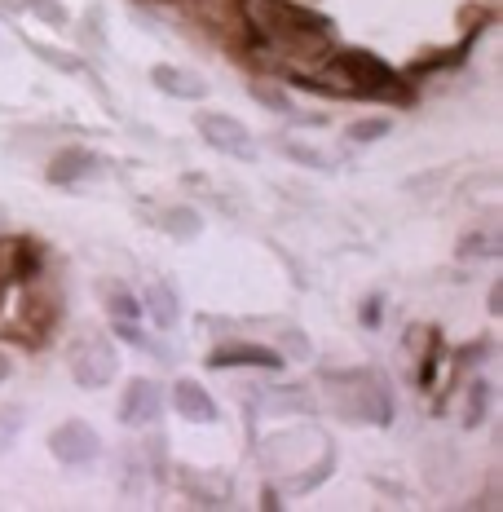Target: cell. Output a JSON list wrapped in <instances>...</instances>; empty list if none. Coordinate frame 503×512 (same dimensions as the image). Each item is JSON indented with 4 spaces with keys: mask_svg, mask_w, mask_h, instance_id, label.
<instances>
[{
    "mask_svg": "<svg viewBox=\"0 0 503 512\" xmlns=\"http://www.w3.org/2000/svg\"><path fill=\"white\" fill-rule=\"evenodd\" d=\"M243 18L265 45L292 53V58H323L331 49V18L296 0H243Z\"/></svg>",
    "mask_w": 503,
    "mask_h": 512,
    "instance_id": "1",
    "label": "cell"
},
{
    "mask_svg": "<svg viewBox=\"0 0 503 512\" xmlns=\"http://www.w3.org/2000/svg\"><path fill=\"white\" fill-rule=\"evenodd\" d=\"M327 407L349 424H376L389 429L393 424V393L389 380L371 367H349L327 376Z\"/></svg>",
    "mask_w": 503,
    "mask_h": 512,
    "instance_id": "2",
    "label": "cell"
},
{
    "mask_svg": "<svg viewBox=\"0 0 503 512\" xmlns=\"http://www.w3.org/2000/svg\"><path fill=\"white\" fill-rule=\"evenodd\" d=\"M67 367L80 389H106L115 380V367H120V349L102 332H80L67 354Z\"/></svg>",
    "mask_w": 503,
    "mask_h": 512,
    "instance_id": "3",
    "label": "cell"
},
{
    "mask_svg": "<svg viewBox=\"0 0 503 512\" xmlns=\"http://www.w3.org/2000/svg\"><path fill=\"white\" fill-rule=\"evenodd\" d=\"M195 128H199V137L212 146V151H221V155H230V159H243V164H252V159L261 155L252 128L243 124V120H234V115H226V111H203L199 120H195Z\"/></svg>",
    "mask_w": 503,
    "mask_h": 512,
    "instance_id": "4",
    "label": "cell"
},
{
    "mask_svg": "<svg viewBox=\"0 0 503 512\" xmlns=\"http://www.w3.org/2000/svg\"><path fill=\"white\" fill-rule=\"evenodd\" d=\"M49 455L67 468H89L102 455V437L89 420H62L49 433Z\"/></svg>",
    "mask_w": 503,
    "mask_h": 512,
    "instance_id": "5",
    "label": "cell"
},
{
    "mask_svg": "<svg viewBox=\"0 0 503 512\" xmlns=\"http://www.w3.org/2000/svg\"><path fill=\"white\" fill-rule=\"evenodd\" d=\"M159 415H164V384L159 380H128L124 398H120V424H128V429H151V424H159Z\"/></svg>",
    "mask_w": 503,
    "mask_h": 512,
    "instance_id": "6",
    "label": "cell"
},
{
    "mask_svg": "<svg viewBox=\"0 0 503 512\" xmlns=\"http://www.w3.org/2000/svg\"><path fill=\"white\" fill-rule=\"evenodd\" d=\"M208 367H261V371H283V354L270 345H252V340H239V345H217L208 354Z\"/></svg>",
    "mask_w": 503,
    "mask_h": 512,
    "instance_id": "7",
    "label": "cell"
},
{
    "mask_svg": "<svg viewBox=\"0 0 503 512\" xmlns=\"http://www.w3.org/2000/svg\"><path fill=\"white\" fill-rule=\"evenodd\" d=\"M151 84L159 93H168V98H177V102L208 98V80H203L199 71H190V67H173V62H159V67H151Z\"/></svg>",
    "mask_w": 503,
    "mask_h": 512,
    "instance_id": "8",
    "label": "cell"
},
{
    "mask_svg": "<svg viewBox=\"0 0 503 512\" xmlns=\"http://www.w3.org/2000/svg\"><path fill=\"white\" fill-rule=\"evenodd\" d=\"M89 173H98V155H93L89 146H62V151L49 159L45 181L49 186H76V181H84Z\"/></svg>",
    "mask_w": 503,
    "mask_h": 512,
    "instance_id": "9",
    "label": "cell"
},
{
    "mask_svg": "<svg viewBox=\"0 0 503 512\" xmlns=\"http://www.w3.org/2000/svg\"><path fill=\"white\" fill-rule=\"evenodd\" d=\"M142 318H151V323L159 327V332H173L177 318H181V296L177 287L168 279H151L142 292Z\"/></svg>",
    "mask_w": 503,
    "mask_h": 512,
    "instance_id": "10",
    "label": "cell"
},
{
    "mask_svg": "<svg viewBox=\"0 0 503 512\" xmlns=\"http://www.w3.org/2000/svg\"><path fill=\"white\" fill-rule=\"evenodd\" d=\"M173 407L181 420H190V424H217V402H212V393L190 376H181L173 384Z\"/></svg>",
    "mask_w": 503,
    "mask_h": 512,
    "instance_id": "11",
    "label": "cell"
},
{
    "mask_svg": "<svg viewBox=\"0 0 503 512\" xmlns=\"http://www.w3.org/2000/svg\"><path fill=\"white\" fill-rule=\"evenodd\" d=\"M181 486H186L190 499H199V504L217 508V504H230V482L217 473H199V468H186L181 473Z\"/></svg>",
    "mask_w": 503,
    "mask_h": 512,
    "instance_id": "12",
    "label": "cell"
},
{
    "mask_svg": "<svg viewBox=\"0 0 503 512\" xmlns=\"http://www.w3.org/2000/svg\"><path fill=\"white\" fill-rule=\"evenodd\" d=\"M248 93L261 106H270V111H278V115H292L296 124H323V115H309V111H296V102L287 98L283 89H274V84H265V80H252L248 84Z\"/></svg>",
    "mask_w": 503,
    "mask_h": 512,
    "instance_id": "13",
    "label": "cell"
},
{
    "mask_svg": "<svg viewBox=\"0 0 503 512\" xmlns=\"http://www.w3.org/2000/svg\"><path fill=\"white\" fill-rule=\"evenodd\" d=\"M102 301H106V314H111L115 323H137V318H142V301H137L120 279L102 283Z\"/></svg>",
    "mask_w": 503,
    "mask_h": 512,
    "instance_id": "14",
    "label": "cell"
},
{
    "mask_svg": "<svg viewBox=\"0 0 503 512\" xmlns=\"http://www.w3.org/2000/svg\"><path fill=\"white\" fill-rule=\"evenodd\" d=\"M274 146H278V155H287L292 164H305V168H327V173H331V168L340 164L336 155L318 151V146H309V142H296V137H278Z\"/></svg>",
    "mask_w": 503,
    "mask_h": 512,
    "instance_id": "15",
    "label": "cell"
},
{
    "mask_svg": "<svg viewBox=\"0 0 503 512\" xmlns=\"http://www.w3.org/2000/svg\"><path fill=\"white\" fill-rule=\"evenodd\" d=\"M331 473H336V451H331V442H327V451L318 455V460L309 464L305 473H296L292 482H287V495H309V490H314V486H323Z\"/></svg>",
    "mask_w": 503,
    "mask_h": 512,
    "instance_id": "16",
    "label": "cell"
},
{
    "mask_svg": "<svg viewBox=\"0 0 503 512\" xmlns=\"http://www.w3.org/2000/svg\"><path fill=\"white\" fill-rule=\"evenodd\" d=\"M490 411V380H468V398H464V429H481Z\"/></svg>",
    "mask_w": 503,
    "mask_h": 512,
    "instance_id": "17",
    "label": "cell"
},
{
    "mask_svg": "<svg viewBox=\"0 0 503 512\" xmlns=\"http://www.w3.org/2000/svg\"><path fill=\"white\" fill-rule=\"evenodd\" d=\"M164 230L173 234V239L190 243V239H199V234H203V217L195 208H168L164 212Z\"/></svg>",
    "mask_w": 503,
    "mask_h": 512,
    "instance_id": "18",
    "label": "cell"
},
{
    "mask_svg": "<svg viewBox=\"0 0 503 512\" xmlns=\"http://www.w3.org/2000/svg\"><path fill=\"white\" fill-rule=\"evenodd\" d=\"M393 133V120L389 115H362V120H353L345 128V137L349 142H358V146H367V142H380V137H389Z\"/></svg>",
    "mask_w": 503,
    "mask_h": 512,
    "instance_id": "19",
    "label": "cell"
},
{
    "mask_svg": "<svg viewBox=\"0 0 503 512\" xmlns=\"http://www.w3.org/2000/svg\"><path fill=\"white\" fill-rule=\"evenodd\" d=\"M31 53H36L40 62H49L53 71H62V76H80L84 71V58L71 49H58V45H31Z\"/></svg>",
    "mask_w": 503,
    "mask_h": 512,
    "instance_id": "20",
    "label": "cell"
},
{
    "mask_svg": "<svg viewBox=\"0 0 503 512\" xmlns=\"http://www.w3.org/2000/svg\"><path fill=\"white\" fill-rule=\"evenodd\" d=\"M459 256H468V261H477V256H499V239L486 230H473L459 239Z\"/></svg>",
    "mask_w": 503,
    "mask_h": 512,
    "instance_id": "21",
    "label": "cell"
},
{
    "mask_svg": "<svg viewBox=\"0 0 503 512\" xmlns=\"http://www.w3.org/2000/svg\"><path fill=\"white\" fill-rule=\"evenodd\" d=\"M18 433H23V407H0V451H9Z\"/></svg>",
    "mask_w": 503,
    "mask_h": 512,
    "instance_id": "22",
    "label": "cell"
},
{
    "mask_svg": "<svg viewBox=\"0 0 503 512\" xmlns=\"http://www.w3.org/2000/svg\"><path fill=\"white\" fill-rule=\"evenodd\" d=\"M27 9L36 18H45L49 27H67V5H58V0H27Z\"/></svg>",
    "mask_w": 503,
    "mask_h": 512,
    "instance_id": "23",
    "label": "cell"
},
{
    "mask_svg": "<svg viewBox=\"0 0 503 512\" xmlns=\"http://www.w3.org/2000/svg\"><path fill=\"white\" fill-rule=\"evenodd\" d=\"M358 318H362V327H380V318H384V296H380V292H371L367 301H362Z\"/></svg>",
    "mask_w": 503,
    "mask_h": 512,
    "instance_id": "24",
    "label": "cell"
},
{
    "mask_svg": "<svg viewBox=\"0 0 503 512\" xmlns=\"http://www.w3.org/2000/svg\"><path fill=\"white\" fill-rule=\"evenodd\" d=\"M490 314H503V283L490 287Z\"/></svg>",
    "mask_w": 503,
    "mask_h": 512,
    "instance_id": "25",
    "label": "cell"
},
{
    "mask_svg": "<svg viewBox=\"0 0 503 512\" xmlns=\"http://www.w3.org/2000/svg\"><path fill=\"white\" fill-rule=\"evenodd\" d=\"M9 371H14V367H9V354H5V349H0V384L9 380Z\"/></svg>",
    "mask_w": 503,
    "mask_h": 512,
    "instance_id": "26",
    "label": "cell"
}]
</instances>
